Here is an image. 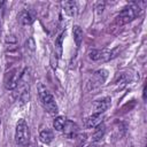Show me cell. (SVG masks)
Returning <instances> with one entry per match:
<instances>
[{"label": "cell", "instance_id": "15", "mask_svg": "<svg viewBox=\"0 0 147 147\" xmlns=\"http://www.w3.org/2000/svg\"><path fill=\"white\" fill-rule=\"evenodd\" d=\"M65 122H67L65 117H63V116H57V117H55V119H54V122H53V126H54V129H55L56 131H62L63 127H64Z\"/></svg>", "mask_w": 147, "mask_h": 147}, {"label": "cell", "instance_id": "6", "mask_svg": "<svg viewBox=\"0 0 147 147\" xmlns=\"http://www.w3.org/2000/svg\"><path fill=\"white\" fill-rule=\"evenodd\" d=\"M20 74L16 69L9 71L7 75H6V78H5V86L7 90H14L17 87L18 85V80H20Z\"/></svg>", "mask_w": 147, "mask_h": 147}, {"label": "cell", "instance_id": "13", "mask_svg": "<svg viewBox=\"0 0 147 147\" xmlns=\"http://www.w3.org/2000/svg\"><path fill=\"white\" fill-rule=\"evenodd\" d=\"M62 7H63L64 11L68 15H70V16L75 15V13H76V2H74V1H64V2H62Z\"/></svg>", "mask_w": 147, "mask_h": 147}, {"label": "cell", "instance_id": "2", "mask_svg": "<svg viewBox=\"0 0 147 147\" xmlns=\"http://www.w3.org/2000/svg\"><path fill=\"white\" fill-rule=\"evenodd\" d=\"M15 141L20 146H26L30 141V130L26 122L21 118L16 123L15 129Z\"/></svg>", "mask_w": 147, "mask_h": 147}, {"label": "cell", "instance_id": "8", "mask_svg": "<svg viewBox=\"0 0 147 147\" xmlns=\"http://www.w3.org/2000/svg\"><path fill=\"white\" fill-rule=\"evenodd\" d=\"M102 114H96V113H94V114H92L91 116H88L87 118H86V121H85V125L87 126V127H92V129H94L96 125H99V124H101L102 123Z\"/></svg>", "mask_w": 147, "mask_h": 147}, {"label": "cell", "instance_id": "5", "mask_svg": "<svg viewBox=\"0 0 147 147\" xmlns=\"http://www.w3.org/2000/svg\"><path fill=\"white\" fill-rule=\"evenodd\" d=\"M114 56V52L113 51H108V49H92L88 53V57L93 61H108Z\"/></svg>", "mask_w": 147, "mask_h": 147}, {"label": "cell", "instance_id": "7", "mask_svg": "<svg viewBox=\"0 0 147 147\" xmlns=\"http://www.w3.org/2000/svg\"><path fill=\"white\" fill-rule=\"evenodd\" d=\"M110 98L109 96H105V98H101L99 100H95L93 102V109H94V113L96 114H102L103 111H106L109 107H110Z\"/></svg>", "mask_w": 147, "mask_h": 147}, {"label": "cell", "instance_id": "4", "mask_svg": "<svg viewBox=\"0 0 147 147\" xmlns=\"http://www.w3.org/2000/svg\"><path fill=\"white\" fill-rule=\"evenodd\" d=\"M107 77H108V71L106 69H100V70L95 71L88 82L90 88H96V87L101 86L106 82Z\"/></svg>", "mask_w": 147, "mask_h": 147}, {"label": "cell", "instance_id": "11", "mask_svg": "<svg viewBox=\"0 0 147 147\" xmlns=\"http://www.w3.org/2000/svg\"><path fill=\"white\" fill-rule=\"evenodd\" d=\"M63 131H64V134L68 136L69 138H72L76 136L77 133V125L70 121H67L65 124H64V127H63Z\"/></svg>", "mask_w": 147, "mask_h": 147}, {"label": "cell", "instance_id": "16", "mask_svg": "<svg viewBox=\"0 0 147 147\" xmlns=\"http://www.w3.org/2000/svg\"><path fill=\"white\" fill-rule=\"evenodd\" d=\"M64 36H65V33H64V32H62V33L57 37V39L55 40V48H56V51H57V54H59V55H61V54H62V42H63Z\"/></svg>", "mask_w": 147, "mask_h": 147}, {"label": "cell", "instance_id": "17", "mask_svg": "<svg viewBox=\"0 0 147 147\" xmlns=\"http://www.w3.org/2000/svg\"><path fill=\"white\" fill-rule=\"evenodd\" d=\"M86 147H100L99 146V144L98 142H92V144H90L88 146H86Z\"/></svg>", "mask_w": 147, "mask_h": 147}, {"label": "cell", "instance_id": "14", "mask_svg": "<svg viewBox=\"0 0 147 147\" xmlns=\"http://www.w3.org/2000/svg\"><path fill=\"white\" fill-rule=\"evenodd\" d=\"M72 32H74V39H75V41H76V45L79 46L80 42H82V40H83V30H82L80 26L75 25Z\"/></svg>", "mask_w": 147, "mask_h": 147}, {"label": "cell", "instance_id": "3", "mask_svg": "<svg viewBox=\"0 0 147 147\" xmlns=\"http://www.w3.org/2000/svg\"><path fill=\"white\" fill-rule=\"evenodd\" d=\"M140 13V7L138 5H130L125 8H123V10L117 15L116 17V23L122 25L125 23L131 22L132 20H134Z\"/></svg>", "mask_w": 147, "mask_h": 147}, {"label": "cell", "instance_id": "10", "mask_svg": "<svg viewBox=\"0 0 147 147\" xmlns=\"http://www.w3.org/2000/svg\"><path fill=\"white\" fill-rule=\"evenodd\" d=\"M17 21H18L22 25H30V24L32 23L33 18H32L31 14H30L28 10H22V11H20L18 15H17Z\"/></svg>", "mask_w": 147, "mask_h": 147}, {"label": "cell", "instance_id": "12", "mask_svg": "<svg viewBox=\"0 0 147 147\" xmlns=\"http://www.w3.org/2000/svg\"><path fill=\"white\" fill-rule=\"evenodd\" d=\"M39 138H40L41 142H44V144L48 145V144H51V142L53 141L54 136H53V132H52L51 130H44V131H41V132H40Z\"/></svg>", "mask_w": 147, "mask_h": 147}, {"label": "cell", "instance_id": "9", "mask_svg": "<svg viewBox=\"0 0 147 147\" xmlns=\"http://www.w3.org/2000/svg\"><path fill=\"white\" fill-rule=\"evenodd\" d=\"M105 132H106V126H105L103 123L96 125V126L94 127L93 133H92V140H93V142H98V141H100V140L103 138Z\"/></svg>", "mask_w": 147, "mask_h": 147}, {"label": "cell", "instance_id": "1", "mask_svg": "<svg viewBox=\"0 0 147 147\" xmlns=\"http://www.w3.org/2000/svg\"><path fill=\"white\" fill-rule=\"evenodd\" d=\"M38 94H39V99L41 101V105L46 109V111L49 113L51 115H55L57 113V105L55 102L54 96L47 90V87L44 86L42 84H40L38 86Z\"/></svg>", "mask_w": 147, "mask_h": 147}]
</instances>
